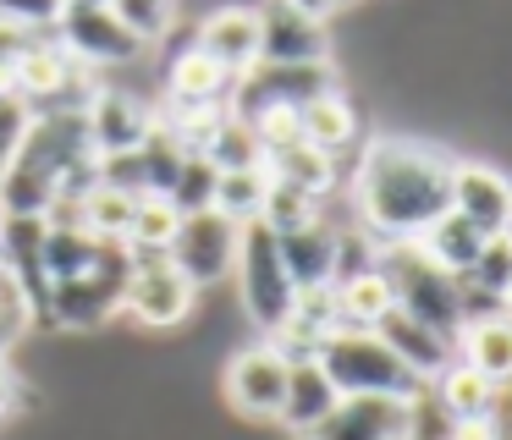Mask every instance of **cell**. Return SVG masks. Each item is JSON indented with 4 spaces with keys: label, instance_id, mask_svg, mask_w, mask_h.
I'll return each mask as SVG.
<instances>
[{
    "label": "cell",
    "instance_id": "obj_33",
    "mask_svg": "<svg viewBox=\"0 0 512 440\" xmlns=\"http://www.w3.org/2000/svg\"><path fill=\"white\" fill-rule=\"evenodd\" d=\"M457 281L479 286V292H496V297H512V237H490L479 248V259L468 264V275H457Z\"/></svg>",
    "mask_w": 512,
    "mask_h": 440
},
{
    "label": "cell",
    "instance_id": "obj_21",
    "mask_svg": "<svg viewBox=\"0 0 512 440\" xmlns=\"http://www.w3.org/2000/svg\"><path fill=\"white\" fill-rule=\"evenodd\" d=\"M375 336L386 341V347L397 352V358L408 363V369L419 374V380H430V374H435V369H441V363L457 352L446 336H435V330H424L419 319H408L402 308H386V314L375 319Z\"/></svg>",
    "mask_w": 512,
    "mask_h": 440
},
{
    "label": "cell",
    "instance_id": "obj_34",
    "mask_svg": "<svg viewBox=\"0 0 512 440\" xmlns=\"http://www.w3.org/2000/svg\"><path fill=\"white\" fill-rule=\"evenodd\" d=\"M67 0H0V22H12L23 33H50Z\"/></svg>",
    "mask_w": 512,
    "mask_h": 440
},
{
    "label": "cell",
    "instance_id": "obj_13",
    "mask_svg": "<svg viewBox=\"0 0 512 440\" xmlns=\"http://www.w3.org/2000/svg\"><path fill=\"white\" fill-rule=\"evenodd\" d=\"M188 44L204 55V61H215V66H221V72L237 83L248 66H259V6L226 0V6L204 11Z\"/></svg>",
    "mask_w": 512,
    "mask_h": 440
},
{
    "label": "cell",
    "instance_id": "obj_22",
    "mask_svg": "<svg viewBox=\"0 0 512 440\" xmlns=\"http://www.w3.org/2000/svg\"><path fill=\"white\" fill-rule=\"evenodd\" d=\"M331 297H336V314L342 325L353 330H375V319L391 308V281H386V264H369V270L347 275V281H331Z\"/></svg>",
    "mask_w": 512,
    "mask_h": 440
},
{
    "label": "cell",
    "instance_id": "obj_7",
    "mask_svg": "<svg viewBox=\"0 0 512 440\" xmlns=\"http://www.w3.org/2000/svg\"><path fill=\"white\" fill-rule=\"evenodd\" d=\"M336 88H342V66H336V61H314V66H248V72L232 83L226 110H232V116H254V110H270V105L303 110V105H314L320 94H336Z\"/></svg>",
    "mask_w": 512,
    "mask_h": 440
},
{
    "label": "cell",
    "instance_id": "obj_36",
    "mask_svg": "<svg viewBox=\"0 0 512 440\" xmlns=\"http://www.w3.org/2000/svg\"><path fill=\"white\" fill-rule=\"evenodd\" d=\"M446 440H507V424H501V413L490 418H452V435Z\"/></svg>",
    "mask_w": 512,
    "mask_h": 440
},
{
    "label": "cell",
    "instance_id": "obj_20",
    "mask_svg": "<svg viewBox=\"0 0 512 440\" xmlns=\"http://www.w3.org/2000/svg\"><path fill=\"white\" fill-rule=\"evenodd\" d=\"M298 127H303V143H309V149L342 160L347 149H358L364 121H358V105L347 99V88H336V94H320L314 105L298 110Z\"/></svg>",
    "mask_w": 512,
    "mask_h": 440
},
{
    "label": "cell",
    "instance_id": "obj_31",
    "mask_svg": "<svg viewBox=\"0 0 512 440\" xmlns=\"http://www.w3.org/2000/svg\"><path fill=\"white\" fill-rule=\"evenodd\" d=\"M105 6H111V17L122 22L144 50L177 28V0H105Z\"/></svg>",
    "mask_w": 512,
    "mask_h": 440
},
{
    "label": "cell",
    "instance_id": "obj_29",
    "mask_svg": "<svg viewBox=\"0 0 512 440\" xmlns=\"http://www.w3.org/2000/svg\"><path fill=\"white\" fill-rule=\"evenodd\" d=\"M215 176L221 171H215L204 154H182L177 176H171V187H166L171 215H199V209H210L215 204Z\"/></svg>",
    "mask_w": 512,
    "mask_h": 440
},
{
    "label": "cell",
    "instance_id": "obj_12",
    "mask_svg": "<svg viewBox=\"0 0 512 440\" xmlns=\"http://www.w3.org/2000/svg\"><path fill=\"white\" fill-rule=\"evenodd\" d=\"M336 61L331 22L303 17L287 0H265L259 6V66H314Z\"/></svg>",
    "mask_w": 512,
    "mask_h": 440
},
{
    "label": "cell",
    "instance_id": "obj_5",
    "mask_svg": "<svg viewBox=\"0 0 512 440\" xmlns=\"http://www.w3.org/2000/svg\"><path fill=\"white\" fill-rule=\"evenodd\" d=\"M127 264L133 253L122 242H105L100 259L72 281H56L45 297V325L56 330H105L122 314V286H127Z\"/></svg>",
    "mask_w": 512,
    "mask_h": 440
},
{
    "label": "cell",
    "instance_id": "obj_35",
    "mask_svg": "<svg viewBox=\"0 0 512 440\" xmlns=\"http://www.w3.org/2000/svg\"><path fill=\"white\" fill-rule=\"evenodd\" d=\"M23 132H28V105L17 94H0V182H6V171H12Z\"/></svg>",
    "mask_w": 512,
    "mask_h": 440
},
{
    "label": "cell",
    "instance_id": "obj_30",
    "mask_svg": "<svg viewBox=\"0 0 512 440\" xmlns=\"http://www.w3.org/2000/svg\"><path fill=\"white\" fill-rule=\"evenodd\" d=\"M177 220H182V215H171L166 198H138L133 220H127L122 248H127V253H166V248H171V231H177Z\"/></svg>",
    "mask_w": 512,
    "mask_h": 440
},
{
    "label": "cell",
    "instance_id": "obj_4",
    "mask_svg": "<svg viewBox=\"0 0 512 440\" xmlns=\"http://www.w3.org/2000/svg\"><path fill=\"white\" fill-rule=\"evenodd\" d=\"M232 281H237V314L259 330V341H270L281 325H287L292 303H298V286H292L287 264H281L276 231H270V226H259V220H254V226H243Z\"/></svg>",
    "mask_w": 512,
    "mask_h": 440
},
{
    "label": "cell",
    "instance_id": "obj_11",
    "mask_svg": "<svg viewBox=\"0 0 512 440\" xmlns=\"http://www.w3.org/2000/svg\"><path fill=\"white\" fill-rule=\"evenodd\" d=\"M221 391L232 402V413L276 424L281 396H287V358L276 352V341H248V347H237L221 369Z\"/></svg>",
    "mask_w": 512,
    "mask_h": 440
},
{
    "label": "cell",
    "instance_id": "obj_26",
    "mask_svg": "<svg viewBox=\"0 0 512 440\" xmlns=\"http://www.w3.org/2000/svg\"><path fill=\"white\" fill-rule=\"evenodd\" d=\"M199 154L215 165V171H265V154H259L254 127H248L243 116H232V110H226L210 132H204Z\"/></svg>",
    "mask_w": 512,
    "mask_h": 440
},
{
    "label": "cell",
    "instance_id": "obj_32",
    "mask_svg": "<svg viewBox=\"0 0 512 440\" xmlns=\"http://www.w3.org/2000/svg\"><path fill=\"white\" fill-rule=\"evenodd\" d=\"M309 220H320V198L298 193V187L270 182L265 209H259V226H270V231L281 237V231H298V226H309Z\"/></svg>",
    "mask_w": 512,
    "mask_h": 440
},
{
    "label": "cell",
    "instance_id": "obj_10",
    "mask_svg": "<svg viewBox=\"0 0 512 440\" xmlns=\"http://www.w3.org/2000/svg\"><path fill=\"white\" fill-rule=\"evenodd\" d=\"M56 44L78 66H133V61H144V44L111 17L105 0H67V11L56 17Z\"/></svg>",
    "mask_w": 512,
    "mask_h": 440
},
{
    "label": "cell",
    "instance_id": "obj_9",
    "mask_svg": "<svg viewBox=\"0 0 512 440\" xmlns=\"http://www.w3.org/2000/svg\"><path fill=\"white\" fill-rule=\"evenodd\" d=\"M237 237H243V226H232V220L215 215V209H199V215H182V220H177L166 259L193 281V292H210V286L232 281Z\"/></svg>",
    "mask_w": 512,
    "mask_h": 440
},
{
    "label": "cell",
    "instance_id": "obj_24",
    "mask_svg": "<svg viewBox=\"0 0 512 440\" xmlns=\"http://www.w3.org/2000/svg\"><path fill=\"white\" fill-rule=\"evenodd\" d=\"M457 358L479 369L485 380H512V325L507 319H479V325L457 330Z\"/></svg>",
    "mask_w": 512,
    "mask_h": 440
},
{
    "label": "cell",
    "instance_id": "obj_2",
    "mask_svg": "<svg viewBox=\"0 0 512 440\" xmlns=\"http://www.w3.org/2000/svg\"><path fill=\"white\" fill-rule=\"evenodd\" d=\"M94 160L89 149V127H83V110H45V116H28V132L17 143V160L0 182V215H45L50 198H56L61 176L72 165Z\"/></svg>",
    "mask_w": 512,
    "mask_h": 440
},
{
    "label": "cell",
    "instance_id": "obj_18",
    "mask_svg": "<svg viewBox=\"0 0 512 440\" xmlns=\"http://www.w3.org/2000/svg\"><path fill=\"white\" fill-rule=\"evenodd\" d=\"M232 99V77L215 61H204L193 44H182L166 61V105H193V110H226Z\"/></svg>",
    "mask_w": 512,
    "mask_h": 440
},
{
    "label": "cell",
    "instance_id": "obj_37",
    "mask_svg": "<svg viewBox=\"0 0 512 440\" xmlns=\"http://www.w3.org/2000/svg\"><path fill=\"white\" fill-rule=\"evenodd\" d=\"M17 407H23V380L12 374V363L0 358V424H6V418H12Z\"/></svg>",
    "mask_w": 512,
    "mask_h": 440
},
{
    "label": "cell",
    "instance_id": "obj_38",
    "mask_svg": "<svg viewBox=\"0 0 512 440\" xmlns=\"http://www.w3.org/2000/svg\"><path fill=\"white\" fill-rule=\"evenodd\" d=\"M292 11H303V17H320V22H331L336 11H347V6H358V0H287Z\"/></svg>",
    "mask_w": 512,
    "mask_h": 440
},
{
    "label": "cell",
    "instance_id": "obj_27",
    "mask_svg": "<svg viewBox=\"0 0 512 440\" xmlns=\"http://www.w3.org/2000/svg\"><path fill=\"white\" fill-rule=\"evenodd\" d=\"M105 242L94 237V231L83 226H45V248H39V259H45V281H72V275H83L94 259H100Z\"/></svg>",
    "mask_w": 512,
    "mask_h": 440
},
{
    "label": "cell",
    "instance_id": "obj_19",
    "mask_svg": "<svg viewBox=\"0 0 512 440\" xmlns=\"http://www.w3.org/2000/svg\"><path fill=\"white\" fill-rule=\"evenodd\" d=\"M336 402H342V396H336V385H331V380H325L320 363H314V358H298V363H287V396H281L276 424L287 429L292 440H298L303 429H314Z\"/></svg>",
    "mask_w": 512,
    "mask_h": 440
},
{
    "label": "cell",
    "instance_id": "obj_1",
    "mask_svg": "<svg viewBox=\"0 0 512 440\" xmlns=\"http://www.w3.org/2000/svg\"><path fill=\"white\" fill-rule=\"evenodd\" d=\"M452 160L441 143L375 132L353 165V209L358 226L386 242H419L452 209Z\"/></svg>",
    "mask_w": 512,
    "mask_h": 440
},
{
    "label": "cell",
    "instance_id": "obj_15",
    "mask_svg": "<svg viewBox=\"0 0 512 440\" xmlns=\"http://www.w3.org/2000/svg\"><path fill=\"white\" fill-rule=\"evenodd\" d=\"M402 435H408V402H397V396H342L298 440H402Z\"/></svg>",
    "mask_w": 512,
    "mask_h": 440
},
{
    "label": "cell",
    "instance_id": "obj_23",
    "mask_svg": "<svg viewBox=\"0 0 512 440\" xmlns=\"http://www.w3.org/2000/svg\"><path fill=\"white\" fill-rule=\"evenodd\" d=\"M490 237H479L474 226H468L463 215H452V209H446L441 220H435L430 231H424L419 242H413V248L424 253V259L435 264V270H446V275H468V264L479 259V248H485Z\"/></svg>",
    "mask_w": 512,
    "mask_h": 440
},
{
    "label": "cell",
    "instance_id": "obj_28",
    "mask_svg": "<svg viewBox=\"0 0 512 440\" xmlns=\"http://www.w3.org/2000/svg\"><path fill=\"white\" fill-rule=\"evenodd\" d=\"M270 176L265 171H221L215 176V215H226L232 226H254L259 209H265Z\"/></svg>",
    "mask_w": 512,
    "mask_h": 440
},
{
    "label": "cell",
    "instance_id": "obj_17",
    "mask_svg": "<svg viewBox=\"0 0 512 440\" xmlns=\"http://www.w3.org/2000/svg\"><path fill=\"white\" fill-rule=\"evenodd\" d=\"M336 220H309V226H298V231H281L276 237V253H281V264H287V275H292V286L298 292H314V286H331V275H336Z\"/></svg>",
    "mask_w": 512,
    "mask_h": 440
},
{
    "label": "cell",
    "instance_id": "obj_25",
    "mask_svg": "<svg viewBox=\"0 0 512 440\" xmlns=\"http://www.w3.org/2000/svg\"><path fill=\"white\" fill-rule=\"evenodd\" d=\"M265 176L281 182V187H298V193H309V198L325 204L331 187H336V160L320 154V149H309V143H292V149H281V154L265 160Z\"/></svg>",
    "mask_w": 512,
    "mask_h": 440
},
{
    "label": "cell",
    "instance_id": "obj_8",
    "mask_svg": "<svg viewBox=\"0 0 512 440\" xmlns=\"http://www.w3.org/2000/svg\"><path fill=\"white\" fill-rule=\"evenodd\" d=\"M83 127H89V149L94 160H111V154H133L155 138L160 116L155 99H144L138 88H116V83H94L89 105H83Z\"/></svg>",
    "mask_w": 512,
    "mask_h": 440
},
{
    "label": "cell",
    "instance_id": "obj_16",
    "mask_svg": "<svg viewBox=\"0 0 512 440\" xmlns=\"http://www.w3.org/2000/svg\"><path fill=\"white\" fill-rule=\"evenodd\" d=\"M424 391L435 396V407H441L446 418H490V413H501V407H507V385L485 380L479 369H468L457 352L430 374V380H424Z\"/></svg>",
    "mask_w": 512,
    "mask_h": 440
},
{
    "label": "cell",
    "instance_id": "obj_3",
    "mask_svg": "<svg viewBox=\"0 0 512 440\" xmlns=\"http://www.w3.org/2000/svg\"><path fill=\"white\" fill-rule=\"evenodd\" d=\"M314 363H320L325 380L336 385V396H397V402H408L424 385L375 330H353V325L331 330V336L314 347Z\"/></svg>",
    "mask_w": 512,
    "mask_h": 440
},
{
    "label": "cell",
    "instance_id": "obj_6",
    "mask_svg": "<svg viewBox=\"0 0 512 440\" xmlns=\"http://www.w3.org/2000/svg\"><path fill=\"white\" fill-rule=\"evenodd\" d=\"M193 281L166 259V253H133L127 264V286H122V314L144 330H177L193 319Z\"/></svg>",
    "mask_w": 512,
    "mask_h": 440
},
{
    "label": "cell",
    "instance_id": "obj_14",
    "mask_svg": "<svg viewBox=\"0 0 512 440\" xmlns=\"http://www.w3.org/2000/svg\"><path fill=\"white\" fill-rule=\"evenodd\" d=\"M452 215H463L479 237H512V187L485 160H452Z\"/></svg>",
    "mask_w": 512,
    "mask_h": 440
}]
</instances>
